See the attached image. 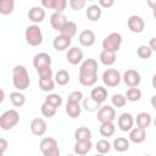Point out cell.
<instances>
[{
	"mask_svg": "<svg viewBox=\"0 0 156 156\" xmlns=\"http://www.w3.org/2000/svg\"><path fill=\"white\" fill-rule=\"evenodd\" d=\"M98 80V62L87 58L79 67V83L84 87H93Z\"/></svg>",
	"mask_w": 156,
	"mask_h": 156,
	"instance_id": "1",
	"label": "cell"
},
{
	"mask_svg": "<svg viewBox=\"0 0 156 156\" xmlns=\"http://www.w3.org/2000/svg\"><path fill=\"white\" fill-rule=\"evenodd\" d=\"M30 79L28 71L22 65H16L12 69V84L17 90H26L29 87Z\"/></svg>",
	"mask_w": 156,
	"mask_h": 156,
	"instance_id": "2",
	"label": "cell"
},
{
	"mask_svg": "<svg viewBox=\"0 0 156 156\" xmlns=\"http://www.w3.org/2000/svg\"><path fill=\"white\" fill-rule=\"evenodd\" d=\"M24 38L28 45L30 46H38L43 43V32L38 24H32L26 28Z\"/></svg>",
	"mask_w": 156,
	"mask_h": 156,
	"instance_id": "3",
	"label": "cell"
},
{
	"mask_svg": "<svg viewBox=\"0 0 156 156\" xmlns=\"http://www.w3.org/2000/svg\"><path fill=\"white\" fill-rule=\"evenodd\" d=\"M20 122V113L16 110H7L0 116V128L4 130H10L16 127Z\"/></svg>",
	"mask_w": 156,
	"mask_h": 156,
	"instance_id": "4",
	"label": "cell"
},
{
	"mask_svg": "<svg viewBox=\"0 0 156 156\" xmlns=\"http://www.w3.org/2000/svg\"><path fill=\"white\" fill-rule=\"evenodd\" d=\"M39 147H40V151L44 156H60L58 144H57V140L55 138H51V136L44 138L40 141Z\"/></svg>",
	"mask_w": 156,
	"mask_h": 156,
	"instance_id": "5",
	"label": "cell"
},
{
	"mask_svg": "<svg viewBox=\"0 0 156 156\" xmlns=\"http://www.w3.org/2000/svg\"><path fill=\"white\" fill-rule=\"evenodd\" d=\"M121 44H122V35L117 32H113V33H110L102 40V49L117 52L121 48Z\"/></svg>",
	"mask_w": 156,
	"mask_h": 156,
	"instance_id": "6",
	"label": "cell"
},
{
	"mask_svg": "<svg viewBox=\"0 0 156 156\" xmlns=\"http://www.w3.org/2000/svg\"><path fill=\"white\" fill-rule=\"evenodd\" d=\"M121 79H122L121 73L115 68H107L102 73V82L106 87H110V88L117 87L121 83Z\"/></svg>",
	"mask_w": 156,
	"mask_h": 156,
	"instance_id": "7",
	"label": "cell"
},
{
	"mask_svg": "<svg viewBox=\"0 0 156 156\" xmlns=\"http://www.w3.org/2000/svg\"><path fill=\"white\" fill-rule=\"evenodd\" d=\"M127 26L129 28L130 32L133 33H141L145 28V21L140 17V16H136V15H132L129 16V18L127 20Z\"/></svg>",
	"mask_w": 156,
	"mask_h": 156,
	"instance_id": "8",
	"label": "cell"
},
{
	"mask_svg": "<svg viewBox=\"0 0 156 156\" xmlns=\"http://www.w3.org/2000/svg\"><path fill=\"white\" fill-rule=\"evenodd\" d=\"M116 118V111L112 106L105 105V106H100V108L98 110V119L101 122H113Z\"/></svg>",
	"mask_w": 156,
	"mask_h": 156,
	"instance_id": "9",
	"label": "cell"
},
{
	"mask_svg": "<svg viewBox=\"0 0 156 156\" xmlns=\"http://www.w3.org/2000/svg\"><path fill=\"white\" fill-rule=\"evenodd\" d=\"M122 78H123V82L126 83V85H128V87H138L141 82L140 73L135 69H127Z\"/></svg>",
	"mask_w": 156,
	"mask_h": 156,
	"instance_id": "10",
	"label": "cell"
},
{
	"mask_svg": "<svg viewBox=\"0 0 156 156\" xmlns=\"http://www.w3.org/2000/svg\"><path fill=\"white\" fill-rule=\"evenodd\" d=\"M133 124H134V118L130 113L123 112L119 115L117 119V126L122 132H129L133 128Z\"/></svg>",
	"mask_w": 156,
	"mask_h": 156,
	"instance_id": "11",
	"label": "cell"
},
{
	"mask_svg": "<svg viewBox=\"0 0 156 156\" xmlns=\"http://www.w3.org/2000/svg\"><path fill=\"white\" fill-rule=\"evenodd\" d=\"M46 129H48V126H46V122L43 118H34L30 122V130L37 136L44 135L46 133Z\"/></svg>",
	"mask_w": 156,
	"mask_h": 156,
	"instance_id": "12",
	"label": "cell"
},
{
	"mask_svg": "<svg viewBox=\"0 0 156 156\" xmlns=\"http://www.w3.org/2000/svg\"><path fill=\"white\" fill-rule=\"evenodd\" d=\"M83 56H84L83 51H82L79 48H76V46L71 48V49L67 51V54H66L67 61H68L71 65H73V66L80 63L82 60H83Z\"/></svg>",
	"mask_w": 156,
	"mask_h": 156,
	"instance_id": "13",
	"label": "cell"
},
{
	"mask_svg": "<svg viewBox=\"0 0 156 156\" xmlns=\"http://www.w3.org/2000/svg\"><path fill=\"white\" fill-rule=\"evenodd\" d=\"M28 18L33 23H35V24L43 22L44 18H45V10H44V7L33 6L32 9H29V11H28Z\"/></svg>",
	"mask_w": 156,
	"mask_h": 156,
	"instance_id": "14",
	"label": "cell"
},
{
	"mask_svg": "<svg viewBox=\"0 0 156 156\" xmlns=\"http://www.w3.org/2000/svg\"><path fill=\"white\" fill-rule=\"evenodd\" d=\"M33 66L35 67V69L41 68V67H46V66H51V57L49 54L46 52H39L33 57Z\"/></svg>",
	"mask_w": 156,
	"mask_h": 156,
	"instance_id": "15",
	"label": "cell"
},
{
	"mask_svg": "<svg viewBox=\"0 0 156 156\" xmlns=\"http://www.w3.org/2000/svg\"><path fill=\"white\" fill-rule=\"evenodd\" d=\"M71 43H72V39L68 38V37H65L62 34L56 35L54 38V40H52V45H54V48L57 51H63V50L68 49L69 45H71Z\"/></svg>",
	"mask_w": 156,
	"mask_h": 156,
	"instance_id": "16",
	"label": "cell"
},
{
	"mask_svg": "<svg viewBox=\"0 0 156 156\" xmlns=\"http://www.w3.org/2000/svg\"><path fill=\"white\" fill-rule=\"evenodd\" d=\"M145 139H146V132H145V129H143L140 127H135V128H132L129 130V140L132 143L140 144Z\"/></svg>",
	"mask_w": 156,
	"mask_h": 156,
	"instance_id": "17",
	"label": "cell"
},
{
	"mask_svg": "<svg viewBox=\"0 0 156 156\" xmlns=\"http://www.w3.org/2000/svg\"><path fill=\"white\" fill-rule=\"evenodd\" d=\"M91 140H76L74 144V154L84 156L91 150Z\"/></svg>",
	"mask_w": 156,
	"mask_h": 156,
	"instance_id": "18",
	"label": "cell"
},
{
	"mask_svg": "<svg viewBox=\"0 0 156 156\" xmlns=\"http://www.w3.org/2000/svg\"><path fill=\"white\" fill-rule=\"evenodd\" d=\"M78 40H79L80 45H83V46H91L95 43V34L90 29H84L80 32Z\"/></svg>",
	"mask_w": 156,
	"mask_h": 156,
	"instance_id": "19",
	"label": "cell"
},
{
	"mask_svg": "<svg viewBox=\"0 0 156 156\" xmlns=\"http://www.w3.org/2000/svg\"><path fill=\"white\" fill-rule=\"evenodd\" d=\"M66 21H67V18L62 12L55 11L50 17V24L55 30H60L62 28V26L66 23Z\"/></svg>",
	"mask_w": 156,
	"mask_h": 156,
	"instance_id": "20",
	"label": "cell"
},
{
	"mask_svg": "<svg viewBox=\"0 0 156 156\" xmlns=\"http://www.w3.org/2000/svg\"><path fill=\"white\" fill-rule=\"evenodd\" d=\"M90 98L93 100H95L99 104H102L106 99H107V90L104 87H96L91 90L90 93Z\"/></svg>",
	"mask_w": 156,
	"mask_h": 156,
	"instance_id": "21",
	"label": "cell"
},
{
	"mask_svg": "<svg viewBox=\"0 0 156 156\" xmlns=\"http://www.w3.org/2000/svg\"><path fill=\"white\" fill-rule=\"evenodd\" d=\"M87 17L89 21L91 22H96L98 20H100L101 15H102V10L99 5H90L88 9H87V12H85Z\"/></svg>",
	"mask_w": 156,
	"mask_h": 156,
	"instance_id": "22",
	"label": "cell"
},
{
	"mask_svg": "<svg viewBox=\"0 0 156 156\" xmlns=\"http://www.w3.org/2000/svg\"><path fill=\"white\" fill-rule=\"evenodd\" d=\"M60 33L65 37H68V38H73L74 34L77 33V24L72 21H66V23L62 26V28L60 29Z\"/></svg>",
	"mask_w": 156,
	"mask_h": 156,
	"instance_id": "23",
	"label": "cell"
},
{
	"mask_svg": "<svg viewBox=\"0 0 156 156\" xmlns=\"http://www.w3.org/2000/svg\"><path fill=\"white\" fill-rule=\"evenodd\" d=\"M100 62L105 66H112L116 62V52L110 50H102L100 52Z\"/></svg>",
	"mask_w": 156,
	"mask_h": 156,
	"instance_id": "24",
	"label": "cell"
},
{
	"mask_svg": "<svg viewBox=\"0 0 156 156\" xmlns=\"http://www.w3.org/2000/svg\"><path fill=\"white\" fill-rule=\"evenodd\" d=\"M66 112L71 118H77L80 112H82V107H80V102H72V101H67L66 104Z\"/></svg>",
	"mask_w": 156,
	"mask_h": 156,
	"instance_id": "25",
	"label": "cell"
},
{
	"mask_svg": "<svg viewBox=\"0 0 156 156\" xmlns=\"http://www.w3.org/2000/svg\"><path fill=\"white\" fill-rule=\"evenodd\" d=\"M135 122H136L138 127H140L143 129H146L151 124V115L149 112H139L136 115Z\"/></svg>",
	"mask_w": 156,
	"mask_h": 156,
	"instance_id": "26",
	"label": "cell"
},
{
	"mask_svg": "<svg viewBox=\"0 0 156 156\" xmlns=\"http://www.w3.org/2000/svg\"><path fill=\"white\" fill-rule=\"evenodd\" d=\"M115 130H116V127L113 124V122H101V126H100V134L101 136L104 138H110L115 134Z\"/></svg>",
	"mask_w": 156,
	"mask_h": 156,
	"instance_id": "27",
	"label": "cell"
},
{
	"mask_svg": "<svg viewBox=\"0 0 156 156\" xmlns=\"http://www.w3.org/2000/svg\"><path fill=\"white\" fill-rule=\"evenodd\" d=\"M113 149L118 152H124L129 149V140L123 136H118L113 141Z\"/></svg>",
	"mask_w": 156,
	"mask_h": 156,
	"instance_id": "28",
	"label": "cell"
},
{
	"mask_svg": "<svg viewBox=\"0 0 156 156\" xmlns=\"http://www.w3.org/2000/svg\"><path fill=\"white\" fill-rule=\"evenodd\" d=\"M15 10V0H0V15L7 16Z\"/></svg>",
	"mask_w": 156,
	"mask_h": 156,
	"instance_id": "29",
	"label": "cell"
},
{
	"mask_svg": "<svg viewBox=\"0 0 156 156\" xmlns=\"http://www.w3.org/2000/svg\"><path fill=\"white\" fill-rule=\"evenodd\" d=\"M10 101L13 106L16 107H21L26 104V96L18 90V91H12L10 94Z\"/></svg>",
	"mask_w": 156,
	"mask_h": 156,
	"instance_id": "30",
	"label": "cell"
},
{
	"mask_svg": "<svg viewBox=\"0 0 156 156\" xmlns=\"http://www.w3.org/2000/svg\"><path fill=\"white\" fill-rule=\"evenodd\" d=\"M74 139L76 140H90L91 130L87 127H79L74 130Z\"/></svg>",
	"mask_w": 156,
	"mask_h": 156,
	"instance_id": "31",
	"label": "cell"
},
{
	"mask_svg": "<svg viewBox=\"0 0 156 156\" xmlns=\"http://www.w3.org/2000/svg\"><path fill=\"white\" fill-rule=\"evenodd\" d=\"M126 99L128 101H132V102H135V101H139L141 99V90L136 87H130L127 93H126Z\"/></svg>",
	"mask_w": 156,
	"mask_h": 156,
	"instance_id": "32",
	"label": "cell"
},
{
	"mask_svg": "<svg viewBox=\"0 0 156 156\" xmlns=\"http://www.w3.org/2000/svg\"><path fill=\"white\" fill-rule=\"evenodd\" d=\"M100 106H101V104L96 102V101L93 100L90 96H89V98H85V99L83 100V108H84L85 111H88V112H95V111H98V110L100 108Z\"/></svg>",
	"mask_w": 156,
	"mask_h": 156,
	"instance_id": "33",
	"label": "cell"
},
{
	"mask_svg": "<svg viewBox=\"0 0 156 156\" xmlns=\"http://www.w3.org/2000/svg\"><path fill=\"white\" fill-rule=\"evenodd\" d=\"M69 79H71L69 78V73L66 69H60L55 74V82L58 85H66V84H68Z\"/></svg>",
	"mask_w": 156,
	"mask_h": 156,
	"instance_id": "34",
	"label": "cell"
},
{
	"mask_svg": "<svg viewBox=\"0 0 156 156\" xmlns=\"http://www.w3.org/2000/svg\"><path fill=\"white\" fill-rule=\"evenodd\" d=\"M39 88L43 91H52L55 89V82L52 78H39Z\"/></svg>",
	"mask_w": 156,
	"mask_h": 156,
	"instance_id": "35",
	"label": "cell"
},
{
	"mask_svg": "<svg viewBox=\"0 0 156 156\" xmlns=\"http://www.w3.org/2000/svg\"><path fill=\"white\" fill-rule=\"evenodd\" d=\"M40 111H41V115L44 116V117H54L55 115H56V111H57V108L56 107H54L52 105H50V104H48V102H44V104H41V106H40Z\"/></svg>",
	"mask_w": 156,
	"mask_h": 156,
	"instance_id": "36",
	"label": "cell"
},
{
	"mask_svg": "<svg viewBox=\"0 0 156 156\" xmlns=\"http://www.w3.org/2000/svg\"><path fill=\"white\" fill-rule=\"evenodd\" d=\"M45 102L52 105L54 107H60L62 105V98L58 95V94H49L46 98H45Z\"/></svg>",
	"mask_w": 156,
	"mask_h": 156,
	"instance_id": "37",
	"label": "cell"
},
{
	"mask_svg": "<svg viewBox=\"0 0 156 156\" xmlns=\"http://www.w3.org/2000/svg\"><path fill=\"white\" fill-rule=\"evenodd\" d=\"M96 151L99 154H107L110 150H111V144L108 143V140L106 139H101L96 143Z\"/></svg>",
	"mask_w": 156,
	"mask_h": 156,
	"instance_id": "38",
	"label": "cell"
},
{
	"mask_svg": "<svg viewBox=\"0 0 156 156\" xmlns=\"http://www.w3.org/2000/svg\"><path fill=\"white\" fill-rule=\"evenodd\" d=\"M152 52H154V51L149 48V45H140V46L138 48V50H136L138 56H139L140 58H143V60H146V58L151 57Z\"/></svg>",
	"mask_w": 156,
	"mask_h": 156,
	"instance_id": "39",
	"label": "cell"
},
{
	"mask_svg": "<svg viewBox=\"0 0 156 156\" xmlns=\"http://www.w3.org/2000/svg\"><path fill=\"white\" fill-rule=\"evenodd\" d=\"M111 102L115 107H123L127 104V99L123 94H113L111 98Z\"/></svg>",
	"mask_w": 156,
	"mask_h": 156,
	"instance_id": "40",
	"label": "cell"
},
{
	"mask_svg": "<svg viewBox=\"0 0 156 156\" xmlns=\"http://www.w3.org/2000/svg\"><path fill=\"white\" fill-rule=\"evenodd\" d=\"M39 78H52V69L51 66H46V67H41L37 69Z\"/></svg>",
	"mask_w": 156,
	"mask_h": 156,
	"instance_id": "41",
	"label": "cell"
},
{
	"mask_svg": "<svg viewBox=\"0 0 156 156\" xmlns=\"http://www.w3.org/2000/svg\"><path fill=\"white\" fill-rule=\"evenodd\" d=\"M87 0H69V6L74 11H79L85 6Z\"/></svg>",
	"mask_w": 156,
	"mask_h": 156,
	"instance_id": "42",
	"label": "cell"
},
{
	"mask_svg": "<svg viewBox=\"0 0 156 156\" xmlns=\"http://www.w3.org/2000/svg\"><path fill=\"white\" fill-rule=\"evenodd\" d=\"M82 100H83V93H82V91L76 90V91H72V93L69 94V96H68V100H67V101H72V102H80Z\"/></svg>",
	"mask_w": 156,
	"mask_h": 156,
	"instance_id": "43",
	"label": "cell"
},
{
	"mask_svg": "<svg viewBox=\"0 0 156 156\" xmlns=\"http://www.w3.org/2000/svg\"><path fill=\"white\" fill-rule=\"evenodd\" d=\"M66 7H67V0H55L54 10L56 12H63Z\"/></svg>",
	"mask_w": 156,
	"mask_h": 156,
	"instance_id": "44",
	"label": "cell"
},
{
	"mask_svg": "<svg viewBox=\"0 0 156 156\" xmlns=\"http://www.w3.org/2000/svg\"><path fill=\"white\" fill-rule=\"evenodd\" d=\"M115 4V0H99V6L104 9H110Z\"/></svg>",
	"mask_w": 156,
	"mask_h": 156,
	"instance_id": "45",
	"label": "cell"
},
{
	"mask_svg": "<svg viewBox=\"0 0 156 156\" xmlns=\"http://www.w3.org/2000/svg\"><path fill=\"white\" fill-rule=\"evenodd\" d=\"M7 146H9L7 140L4 138H0V156H2L5 154V151L7 150Z\"/></svg>",
	"mask_w": 156,
	"mask_h": 156,
	"instance_id": "46",
	"label": "cell"
},
{
	"mask_svg": "<svg viewBox=\"0 0 156 156\" xmlns=\"http://www.w3.org/2000/svg\"><path fill=\"white\" fill-rule=\"evenodd\" d=\"M41 5L44 9L48 10H54V5H55V0H41Z\"/></svg>",
	"mask_w": 156,
	"mask_h": 156,
	"instance_id": "47",
	"label": "cell"
},
{
	"mask_svg": "<svg viewBox=\"0 0 156 156\" xmlns=\"http://www.w3.org/2000/svg\"><path fill=\"white\" fill-rule=\"evenodd\" d=\"M146 2H147V6L151 10H155L156 9V0H146Z\"/></svg>",
	"mask_w": 156,
	"mask_h": 156,
	"instance_id": "48",
	"label": "cell"
},
{
	"mask_svg": "<svg viewBox=\"0 0 156 156\" xmlns=\"http://www.w3.org/2000/svg\"><path fill=\"white\" fill-rule=\"evenodd\" d=\"M155 39H156V38H151V39H150V43H149V48H150L152 51L156 50V46H155Z\"/></svg>",
	"mask_w": 156,
	"mask_h": 156,
	"instance_id": "49",
	"label": "cell"
},
{
	"mask_svg": "<svg viewBox=\"0 0 156 156\" xmlns=\"http://www.w3.org/2000/svg\"><path fill=\"white\" fill-rule=\"evenodd\" d=\"M4 99H5V91L0 88V104L4 101Z\"/></svg>",
	"mask_w": 156,
	"mask_h": 156,
	"instance_id": "50",
	"label": "cell"
},
{
	"mask_svg": "<svg viewBox=\"0 0 156 156\" xmlns=\"http://www.w3.org/2000/svg\"><path fill=\"white\" fill-rule=\"evenodd\" d=\"M87 1H95V0H87Z\"/></svg>",
	"mask_w": 156,
	"mask_h": 156,
	"instance_id": "51",
	"label": "cell"
}]
</instances>
